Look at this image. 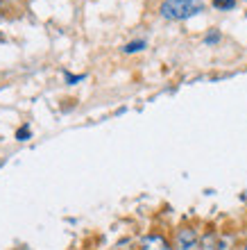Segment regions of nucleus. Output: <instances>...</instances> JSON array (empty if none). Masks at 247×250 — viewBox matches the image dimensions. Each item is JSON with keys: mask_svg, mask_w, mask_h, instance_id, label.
<instances>
[{"mask_svg": "<svg viewBox=\"0 0 247 250\" xmlns=\"http://www.w3.org/2000/svg\"><path fill=\"white\" fill-rule=\"evenodd\" d=\"M215 7H225V9H231L234 7V0H213Z\"/></svg>", "mask_w": 247, "mask_h": 250, "instance_id": "39448f33", "label": "nucleus"}, {"mask_svg": "<svg viewBox=\"0 0 247 250\" xmlns=\"http://www.w3.org/2000/svg\"><path fill=\"white\" fill-rule=\"evenodd\" d=\"M218 39H220V34H218V32H211V34L207 37V43H215Z\"/></svg>", "mask_w": 247, "mask_h": 250, "instance_id": "0eeeda50", "label": "nucleus"}, {"mask_svg": "<svg viewBox=\"0 0 247 250\" xmlns=\"http://www.w3.org/2000/svg\"><path fill=\"white\" fill-rule=\"evenodd\" d=\"M66 80H68V82H79V80H84V75H75V78H73V75H66Z\"/></svg>", "mask_w": 247, "mask_h": 250, "instance_id": "6e6552de", "label": "nucleus"}, {"mask_svg": "<svg viewBox=\"0 0 247 250\" xmlns=\"http://www.w3.org/2000/svg\"><path fill=\"white\" fill-rule=\"evenodd\" d=\"M141 48H145V41H132L125 46V53H138Z\"/></svg>", "mask_w": 247, "mask_h": 250, "instance_id": "20e7f679", "label": "nucleus"}, {"mask_svg": "<svg viewBox=\"0 0 247 250\" xmlns=\"http://www.w3.org/2000/svg\"><path fill=\"white\" fill-rule=\"evenodd\" d=\"M143 250H170V248L159 234H152V237L143 239Z\"/></svg>", "mask_w": 247, "mask_h": 250, "instance_id": "7ed1b4c3", "label": "nucleus"}, {"mask_svg": "<svg viewBox=\"0 0 247 250\" xmlns=\"http://www.w3.org/2000/svg\"><path fill=\"white\" fill-rule=\"evenodd\" d=\"M243 250H247V244H245V248H243Z\"/></svg>", "mask_w": 247, "mask_h": 250, "instance_id": "1a4fd4ad", "label": "nucleus"}, {"mask_svg": "<svg viewBox=\"0 0 247 250\" xmlns=\"http://www.w3.org/2000/svg\"><path fill=\"white\" fill-rule=\"evenodd\" d=\"M204 9L200 0H163L161 2V16L168 21H186Z\"/></svg>", "mask_w": 247, "mask_h": 250, "instance_id": "f257e3e1", "label": "nucleus"}, {"mask_svg": "<svg viewBox=\"0 0 247 250\" xmlns=\"http://www.w3.org/2000/svg\"><path fill=\"white\" fill-rule=\"evenodd\" d=\"M175 250H204L197 234L190 228H182L175 237Z\"/></svg>", "mask_w": 247, "mask_h": 250, "instance_id": "f03ea898", "label": "nucleus"}, {"mask_svg": "<svg viewBox=\"0 0 247 250\" xmlns=\"http://www.w3.org/2000/svg\"><path fill=\"white\" fill-rule=\"evenodd\" d=\"M16 137H19V141H27V139H30V127H23V130H19V134H16Z\"/></svg>", "mask_w": 247, "mask_h": 250, "instance_id": "423d86ee", "label": "nucleus"}]
</instances>
